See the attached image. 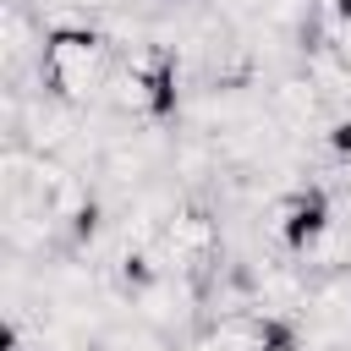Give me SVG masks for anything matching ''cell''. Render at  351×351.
I'll list each match as a JSON object with an SVG mask.
<instances>
[{"instance_id":"cell-1","label":"cell","mask_w":351,"mask_h":351,"mask_svg":"<svg viewBox=\"0 0 351 351\" xmlns=\"http://www.w3.org/2000/svg\"><path fill=\"white\" fill-rule=\"evenodd\" d=\"M274 241L291 252V258H307L329 230H335V208H329V192L324 186H291L280 203H274V219H269Z\"/></svg>"},{"instance_id":"cell-2","label":"cell","mask_w":351,"mask_h":351,"mask_svg":"<svg viewBox=\"0 0 351 351\" xmlns=\"http://www.w3.org/2000/svg\"><path fill=\"white\" fill-rule=\"evenodd\" d=\"M263 104H269V115L291 132V137H302V132H313L324 115H329V99L318 93V82L296 66V71H280L274 82H269V93H263Z\"/></svg>"},{"instance_id":"cell-3","label":"cell","mask_w":351,"mask_h":351,"mask_svg":"<svg viewBox=\"0 0 351 351\" xmlns=\"http://www.w3.org/2000/svg\"><path fill=\"white\" fill-rule=\"evenodd\" d=\"M324 154L340 159V165H351V110L329 121V132H324Z\"/></svg>"},{"instance_id":"cell-4","label":"cell","mask_w":351,"mask_h":351,"mask_svg":"<svg viewBox=\"0 0 351 351\" xmlns=\"http://www.w3.org/2000/svg\"><path fill=\"white\" fill-rule=\"evenodd\" d=\"M340 192H346V197H351V165H346V176H340Z\"/></svg>"},{"instance_id":"cell-5","label":"cell","mask_w":351,"mask_h":351,"mask_svg":"<svg viewBox=\"0 0 351 351\" xmlns=\"http://www.w3.org/2000/svg\"><path fill=\"white\" fill-rule=\"evenodd\" d=\"M346 236H351V225H346Z\"/></svg>"}]
</instances>
